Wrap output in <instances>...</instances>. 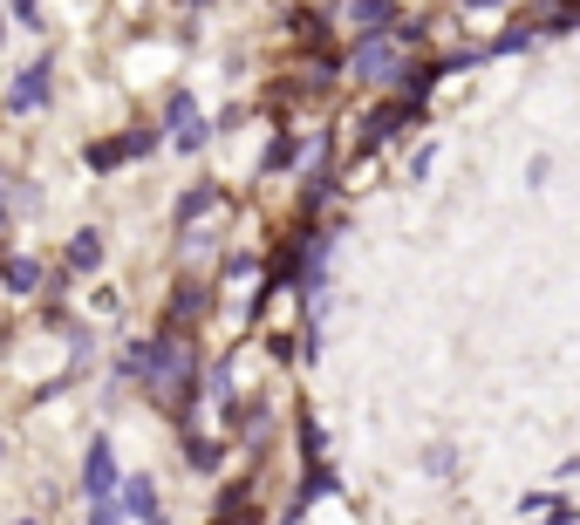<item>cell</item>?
<instances>
[{"mask_svg": "<svg viewBox=\"0 0 580 525\" xmlns=\"http://www.w3.org/2000/svg\"><path fill=\"white\" fill-rule=\"evenodd\" d=\"M396 69H403V41L396 35H362L355 41V75H362V82H396Z\"/></svg>", "mask_w": 580, "mask_h": 525, "instance_id": "6da1fadb", "label": "cell"}, {"mask_svg": "<svg viewBox=\"0 0 580 525\" xmlns=\"http://www.w3.org/2000/svg\"><path fill=\"white\" fill-rule=\"evenodd\" d=\"M110 485H116V457H110V444L96 437V444H89V457H82V491H89V498H103Z\"/></svg>", "mask_w": 580, "mask_h": 525, "instance_id": "7a4b0ae2", "label": "cell"}, {"mask_svg": "<svg viewBox=\"0 0 580 525\" xmlns=\"http://www.w3.org/2000/svg\"><path fill=\"white\" fill-rule=\"evenodd\" d=\"M35 103H48V62H28L21 82L7 89V110H35Z\"/></svg>", "mask_w": 580, "mask_h": 525, "instance_id": "3957f363", "label": "cell"}, {"mask_svg": "<svg viewBox=\"0 0 580 525\" xmlns=\"http://www.w3.org/2000/svg\"><path fill=\"white\" fill-rule=\"evenodd\" d=\"M171 130H178V144H185V150H198V144H205V116H198V103L185 96V89L171 96Z\"/></svg>", "mask_w": 580, "mask_h": 525, "instance_id": "277c9868", "label": "cell"}, {"mask_svg": "<svg viewBox=\"0 0 580 525\" xmlns=\"http://www.w3.org/2000/svg\"><path fill=\"white\" fill-rule=\"evenodd\" d=\"M410 116H417V103H410V96H403V103H383L376 116H362V144H383L389 130H396V123H410Z\"/></svg>", "mask_w": 580, "mask_h": 525, "instance_id": "5b68a950", "label": "cell"}, {"mask_svg": "<svg viewBox=\"0 0 580 525\" xmlns=\"http://www.w3.org/2000/svg\"><path fill=\"white\" fill-rule=\"evenodd\" d=\"M389 14H396L389 0H348V28H355V35H383Z\"/></svg>", "mask_w": 580, "mask_h": 525, "instance_id": "8992f818", "label": "cell"}, {"mask_svg": "<svg viewBox=\"0 0 580 525\" xmlns=\"http://www.w3.org/2000/svg\"><path fill=\"white\" fill-rule=\"evenodd\" d=\"M123 505H130V519L164 525V512H157V485H151V478H130V485H123Z\"/></svg>", "mask_w": 580, "mask_h": 525, "instance_id": "52a82bcc", "label": "cell"}, {"mask_svg": "<svg viewBox=\"0 0 580 525\" xmlns=\"http://www.w3.org/2000/svg\"><path fill=\"white\" fill-rule=\"evenodd\" d=\"M69 266H76V273L103 266V232H76V246H69Z\"/></svg>", "mask_w": 580, "mask_h": 525, "instance_id": "ba28073f", "label": "cell"}, {"mask_svg": "<svg viewBox=\"0 0 580 525\" xmlns=\"http://www.w3.org/2000/svg\"><path fill=\"white\" fill-rule=\"evenodd\" d=\"M35 280H41V266H35V260H7V287H14V294H28Z\"/></svg>", "mask_w": 580, "mask_h": 525, "instance_id": "9c48e42d", "label": "cell"}, {"mask_svg": "<svg viewBox=\"0 0 580 525\" xmlns=\"http://www.w3.org/2000/svg\"><path fill=\"white\" fill-rule=\"evenodd\" d=\"M219 525H253V512H246V491H226V505H219Z\"/></svg>", "mask_w": 580, "mask_h": 525, "instance_id": "30bf717a", "label": "cell"}, {"mask_svg": "<svg viewBox=\"0 0 580 525\" xmlns=\"http://www.w3.org/2000/svg\"><path fill=\"white\" fill-rule=\"evenodd\" d=\"M123 157H130V144H96V150H89L96 171H110V164H123Z\"/></svg>", "mask_w": 580, "mask_h": 525, "instance_id": "8fae6325", "label": "cell"}, {"mask_svg": "<svg viewBox=\"0 0 580 525\" xmlns=\"http://www.w3.org/2000/svg\"><path fill=\"white\" fill-rule=\"evenodd\" d=\"M212 205H219V191H192V198L178 205V219H198V212H212Z\"/></svg>", "mask_w": 580, "mask_h": 525, "instance_id": "7c38bea8", "label": "cell"}, {"mask_svg": "<svg viewBox=\"0 0 580 525\" xmlns=\"http://www.w3.org/2000/svg\"><path fill=\"white\" fill-rule=\"evenodd\" d=\"M294 150H301V144H294V137H280V144L267 150V164H273V171H280V164H294Z\"/></svg>", "mask_w": 580, "mask_h": 525, "instance_id": "4fadbf2b", "label": "cell"}, {"mask_svg": "<svg viewBox=\"0 0 580 525\" xmlns=\"http://www.w3.org/2000/svg\"><path fill=\"white\" fill-rule=\"evenodd\" d=\"M219 464V444H192V471H212Z\"/></svg>", "mask_w": 580, "mask_h": 525, "instance_id": "5bb4252c", "label": "cell"}, {"mask_svg": "<svg viewBox=\"0 0 580 525\" xmlns=\"http://www.w3.org/2000/svg\"><path fill=\"white\" fill-rule=\"evenodd\" d=\"M116 519H123V512H116V505H103V498H96V519H89V525H116Z\"/></svg>", "mask_w": 580, "mask_h": 525, "instance_id": "9a60e30c", "label": "cell"}, {"mask_svg": "<svg viewBox=\"0 0 580 525\" xmlns=\"http://www.w3.org/2000/svg\"><path fill=\"white\" fill-rule=\"evenodd\" d=\"M35 7H41V0H14V14H21L28 28H35Z\"/></svg>", "mask_w": 580, "mask_h": 525, "instance_id": "2e32d148", "label": "cell"}, {"mask_svg": "<svg viewBox=\"0 0 580 525\" xmlns=\"http://www.w3.org/2000/svg\"><path fill=\"white\" fill-rule=\"evenodd\" d=\"M471 7H499V0H471Z\"/></svg>", "mask_w": 580, "mask_h": 525, "instance_id": "e0dca14e", "label": "cell"}, {"mask_svg": "<svg viewBox=\"0 0 580 525\" xmlns=\"http://www.w3.org/2000/svg\"><path fill=\"white\" fill-rule=\"evenodd\" d=\"M0 219H7V198H0Z\"/></svg>", "mask_w": 580, "mask_h": 525, "instance_id": "ac0fdd59", "label": "cell"}, {"mask_svg": "<svg viewBox=\"0 0 580 525\" xmlns=\"http://www.w3.org/2000/svg\"><path fill=\"white\" fill-rule=\"evenodd\" d=\"M21 525H35V519H21Z\"/></svg>", "mask_w": 580, "mask_h": 525, "instance_id": "d6986e66", "label": "cell"}, {"mask_svg": "<svg viewBox=\"0 0 580 525\" xmlns=\"http://www.w3.org/2000/svg\"><path fill=\"white\" fill-rule=\"evenodd\" d=\"M0 457H7V450H0Z\"/></svg>", "mask_w": 580, "mask_h": 525, "instance_id": "ffe728a7", "label": "cell"}, {"mask_svg": "<svg viewBox=\"0 0 580 525\" xmlns=\"http://www.w3.org/2000/svg\"><path fill=\"white\" fill-rule=\"evenodd\" d=\"M198 7H205V0H198Z\"/></svg>", "mask_w": 580, "mask_h": 525, "instance_id": "44dd1931", "label": "cell"}]
</instances>
